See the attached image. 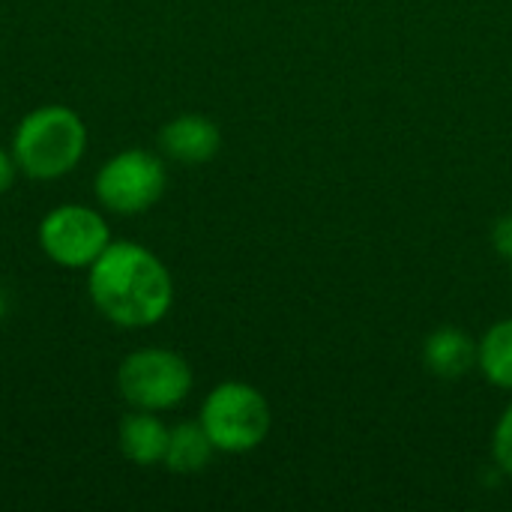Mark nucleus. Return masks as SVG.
<instances>
[{
	"label": "nucleus",
	"instance_id": "1",
	"mask_svg": "<svg viewBox=\"0 0 512 512\" xmlns=\"http://www.w3.org/2000/svg\"><path fill=\"white\" fill-rule=\"evenodd\" d=\"M93 306L117 327L141 330L159 324L174 303L168 267L141 243L117 240L87 267Z\"/></svg>",
	"mask_w": 512,
	"mask_h": 512
},
{
	"label": "nucleus",
	"instance_id": "2",
	"mask_svg": "<svg viewBox=\"0 0 512 512\" xmlns=\"http://www.w3.org/2000/svg\"><path fill=\"white\" fill-rule=\"evenodd\" d=\"M87 150V126L66 105H42L30 111L15 135L12 156L18 171L30 180H60L66 177Z\"/></svg>",
	"mask_w": 512,
	"mask_h": 512
},
{
	"label": "nucleus",
	"instance_id": "3",
	"mask_svg": "<svg viewBox=\"0 0 512 512\" xmlns=\"http://www.w3.org/2000/svg\"><path fill=\"white\" fill-rule=\"evenodd\" d=\"M198 423L210 435L216 453H252L267 441L273 411L258 387L246 381H225L207 393Z\"/></svg>",
	"mask_w": 512,
	"mask_h": 512
},
{
	"label": "nucleus",
	"instance_id": "4",
	"mask_svg": "<svg viewBox=\"0 0 512 512\" xmlns=\"http://www.w3.org/2000/svg\"><path fill=\"white\" fill-rule=\"evenodd\" d=\"M192 366L168 348L132 351L117 369L120 396L141 411H171L192 393Z\"/></svg>",
	"mask_w": 512,
	"mask_h": 512
},
{
	"label": "nucleus",
	"instance_id": "5",
	"mask_svg": "<svg viewBox=\"0 0 512 512\" xmlns=\"http://www.w3.org/2000/svg\"><path fill=\"white\" fill-rule=\"evenodd\" d=\"M165 165L156 153L123 150L111 156L96 174V198L102 207L120 216H135L150 210L165 192Z\"/></svg>",
	"mask_w": 512,
	"mask_h": 512
},
{
	"label": "nucleus",
	"instance_id": "6",
	"mask_svg": "<svg viewBox=\"0 0 512 512\" xmlns=\"http://www.w3.org/2000/svg\"><path fill=\"white\" fill-rule=\"evenodd\" d=\"M108 243V222L84 204L57 207L39 222V246L60 267H90L108 249Z\"/></svg>",
	"mask_w": 512,
	"mask_h": 512
},
{
	"label": "nucleus",
	"instance_id": "7",
	"mask_svg": "<svg viewBox=\"0 0 512 512\" xmlns=\"http://www.w3.org/2000/svg\"><path fill=\"white\" fill-rule=\"evenodd\" d=\"M222 147L219 126L204 114H180L159 132V150L180 165H204Z\"/></svg>",
	"mask_w": 512,
	"mask_h": 512
},
{
	"label": "nucleus",
	"instance_id": "8",
	"mask_svg": "<svg viewBox=\"0 0 512 512\" xmlns=\"http://www.w3.org/2000/svg\"><path fill=\"white\" fill-rule=\"evenodd\" d=\"M477 354L480 342L459 327H438L423 345V363L441 381L465 378L471 369H477Z\"/></svg>",
	"mask_w": 512,
	"mask_h": 512
},
{
	"label": "nucleus",
	"instance_id": "9",
	"mask_svg": "<svg viewBox=\"0 0 512 512\" xmlns=\"http://www.w3.org/2000/svg\"><path fill=\"white\" fill-rule=\"evenodd\" d=\"M168 435H171V429L156 417V411H141V408L126 414L117 429L123 456L141 468H153V465L165 462Z\"/></svg>",
	"mask_w": 512,
	"mask_h": 512
},
{
	"label": "nucleus",
	"instance_id": "10",
	"mask_svg": "<svg viewBox=\"0 0 512 512\" xmlns=\"http://www.w3.org/2000/svg\"><path fill=\"white\" fill-rule=\"evenodd\" d=\"M213 453L216 447L201 423H180L168 435V450L162 465L171 474H201L210 465Z\"/></svg>",
	"mask_w": 512,
	"mask_h": 512
},
{
	"label": "nucleus",
	"instance_id": "11",
	"mask_svg": "<svg viewBox=\"0 0 512 512\" xmlns=\"http://www.w3.org/2000/svg\"><path fill=\"white\" fill-rule=\"evenodd\" d=\"M477 369L492 387L512 393V318L492 324L483 333Z\"/></svg>",
	"mask_w": 512,
	"mask_h": 512
},
{
	"label": "nucleus",
	"instance_id": "12",
	"mask_svg": "<svg viewBox=\"0 0 512 512\" xmlns=\"http://www.w3.org/2000/svg\"><path fill=\"white\" fill-rule=\"evenodd\" d=\"M492 453H495V462L498 468L512 477V402L504 408L498 426H495V438H492Z\"/></svg>",
	"mask_w": 512,
	"mask_h": 512
},
{
	"label": "nucleus",
	"instance_id": "13",
	"mask_svg": "<svg viewBox=\"0 0 512 512\" xmlns=\"http://www.w3.org/2000/svg\"><path fill=\"white\" fill-rule=\"evenodd\" d=\"M492 240H495L498 252H501V255L507 258V255L512 252V216H504V219H498V222H495Z\"/></svg>",
	"mask_w": 512,
	"mask_h": 512
},
{
	"label": "nucleus",
	"instance_id": "14",
	"mask_svg": "<svg viewBox=\"0 0 512 512\" xmlns=\"http://www.w3.org/2000/svg\"><path fill=\"white\" fill-rule=\"evenodd\" d=\"M15 174H18V162L12 156V150H0V195L15 183Z\"/></svg>",
	"mask_w": 512,
	"mask_h": 512
},
{
	"label": "nucleus",
	"instance_id": "15",
	"mask_svg": "<svg viewBox=\"0 0 512 512\" xmlns=\"http://www.w3.org/2000/svg\"><path fill=\"white\" fill-rule=\"evenodd\" d=\"M0 321H3V297H0Z\"/></svg>",
	"mask_w": 512,
	"mask_h": 512
},
{
	"label": "nucleus",
	"instance_id": "16",
	"mask_svg": "<svg viewBox=\"0 0 512 512\" xmlns=\"http://www.w3.org/2000/svg\"><path fill=\"white\" fill-rule=\"evenodd\" d=\"M507 261H510V270H512V252H510V255H507Z\"/></svg>",
	"mask_w": 512,
	"mask_h": 512
}]
</instances>
